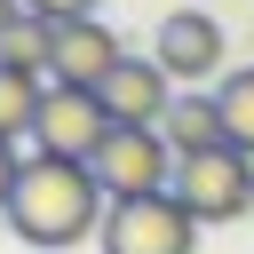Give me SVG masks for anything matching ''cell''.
<instances>
[{"label":"cell","mask_w":254,"mask_h":254,"mask_svg":"<svg viewBox=\"0 0 254 254\" xmlns=\"http://www.w3.org/2000/svg\"><path fill=\"white\" fill-rule=\"evenodd\" d=\"M16 167H24V159H16V143L0 135V214H8V190H16Z\"/></svg>","instance_id":"obj_14"},{"label":"cell","mask_w":254,"mask_h":254,"mask_svg":"<svg viewBox=\"0 0 254 254\" xmlns=\"http://www.w3.org/2000/svg\"><path fill=\"white\" fill-rule=\"evenodd\" d=\"M111 111H103V95L95 87H48V103H40V127H32V143L40 151H56V159H95L103 143H111Z\"/></svg>","instance_id":"obj_5"},{"label":"cell","mask_w":254,"mask_h":254,"mask_svg":"<svg viewBox=\"0 0 254 254\" xmlns=\"http://www.w3.org/2000/svg\"><path fill=\"white\" fill-rule=\"evenodd\" d=\"M119 32L103 16H79V24H56V64H48V87H103L119 71Z\"/></svg>","instance_id":"obj_7"},{"label":"cell","mask_w":254,"mask_h":254,"mask_svg":"<svg viewBox=\"0 0 254 254\" xmlns=\"http://www.w3.org/2000/svg\"><path fill=\"white\" fill-rule=\"evenodd\" d=\"M103 214H111V198H103L95 167L56 159V151H32V159L16 167V190H8V214H0V222H8L24 246H79V238L103 230Z\"/></svg>","instance_id":"obj_1"},{"label":"cell","mask_w":254,"mask_h":254,"mask_svg":"<svg viewBox=\"0 0 254 254\" xmlns=\"http://www.w3.org/2000/svg\"><path fill=\"white\" fill-rule=\"evenodd\" d=\"M95 95H103V111H111L119 127H159L167 103H175V79L159 71V56H119V71H111Z\"/></svg>","instance_id":"obj_8"},{"label":"cell","mask_w":254,"mask_h":254,"mask_svg":"<svg viewBox=\"0 0 254 254\" xmlns=\"http://www.w3.org/2000/svg\"><path fill=\"white\" fill-rule=\"evenodd\" d=\"M87 167H95V183H103L111 206H119V198L175 190V143H167L159 127H111V143H103Z\"/></svg>","instance_id":"obj_4"},{"label":"cell","mask_w":254,"mask_h":254,"mask_svg":"<svg viewBox=\"0 0 254 254\" xmlns=\"http://www.w3.org/2000/svg\"><path fill=\"white\" fill-rule=\"evenodd\" d=\"M32 16H48V24H79V16H95L103 0H24Z\"/></svg>","instance_id":"obj_13"},{"label":"cell","mask_w":254,"mask_h":254,"mask_svg":"<svg viewBox=\"0 0 254 254\" xmlns=\"http://www.w3.org/2000/svg\"><path fill=\"white\" fill-rule=\"evenodd\" d=\"M151 56H159V71H167V79H183V87L222 79V24H214L206 8H175V16H159Z\"/></svg>","instance_id":"obj_6"},{"label":"cell","mask_w":254,"mask_h":254,"mask_svg":"<svg viewBox=\"0 0 254 254\" xmlns=\"http://www.w3.org/2000/svg\"><path fill=\"white\" fill-rule=\"evenodd\" d=\"M103 254H190L198 246V222L175 190H151V198H119L95 230Z\"/></svg>","instance_id":"obj_3"},{"label":"cell","mask_w":254,"mask_h":254,"mask_svg":"<svg viewBox=\"0 0 254 254\" xmlns=\"http://www.w3.org/2000/svg\"><path fill=\"white\" fill-rule=\"evenodd\" d=\"M40 103H48V79H40V71L0 64V135H8V143L40 127Z\"/></svg>","instance_id":"obj_10"},{"label":"cell","mask_w":254,"mask_h":254,"mask_svg":"<svg viewBox=\"0 0 254 254\" xmlns=\"http://www.w3.org/2000/svg\"><path fill=\"white\" fill-rule=\"evenodd\" d=\"M175 198L190 206L198 230H206V222H238V214L254 206V159H246L238 143L190 151V159H175Z\"/></svg>","instance_id":"obj_2"},{"label":"cell","mask_w":254,"mask_h":254,"mask_svg":"<svg viewBox=\"0 0 254 254\" xmlns=\"http://www.w3.org/2000/svg\"><path fill=\"white\" fill-rule=\"evenodd\" d=\"M214 103H222V135L254 159V64L222 71V79H214Z\"/></svg>","instance_id":"obj_12"},{"label":"cell","mask_w":254,"mask_h":254,"mask_svg":"<svg viewBox=\"0 0 254 254\" xmlns=\"http://www.w3.org/2000/svg\"><path fill=\"white\" fill-rule=\"evenodd\" d=\"M16 16H24V0H0V32H8V24H16Z\"/></svg>","instance_id":"obj_15"},{"label":"cell","mask_w":254,"mask_h":254,"mask_svg":"<svg viewBox=\"0 0 254 254\" xmlns=\"http://www.w3.org/2000/svg\"><path fill=\"white\" fill-rule=\"evenodd\" d=\"M0 64H16V71H40V79H48V64H56V24L24 8V16L0 32Z\"/></svg>","instance_id":"obj_11"},{"label":"cell","mask_w":254,"mask_h":254,"mask_svg":"<svg viewBox=\"0 0 254 254\" xmlns=\"http://www.w3.org/2000/svg\"><path fill=\"white\" fill-rule=\"evenodd\" d=\"M159 135L175 143V159H190V151H214V143H230V135H222V103H214L206 87H183V95L167 103Z\"/></svg>","instance_id":"obj_9"}]
</instances>
